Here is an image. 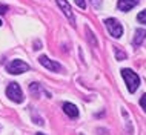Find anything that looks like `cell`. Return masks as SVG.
Returning <instances> with one entry per match:
<instances>
[{"mask_svg":"<svg viewBox=\"0 0 146 135\" xmlns=\"http://www.w3.org/2000/svg\"><path fill=\"white\" fill-rule=\"evenodd\" d=\"M121 75H123L125 81H126V86H128V91L129 92H135L140 86V78L134 71L131 69H121Z\"/></svg>","mask_w":146,"mask_h":135,"instance_id":"1","label":"cell"},{"mask_svg":"<svg viewBox=\"0 0 146 135\" xmlns=\"http://www.w3.org/2000/svg\"><path fill=\"white\" fill-rule=\"evenodd\" d=\"M6 97L9 98L11 101H14V103H22L23 100H25L23 92H22V88L19 86V83H9V85H8Z\"/></svg>","mask_w":146,"mask_h":135,"instance_id":"2","label":"cell"},{"mask_svg":"<svg viewBox=\"0 0 146 135\" xmlns=\"http://www.w3.org/2000/svg\"><path fill=\"white\" fill-rule=\"evenodd\" d=\"M28 69H29V65L25 63L23 60H13V62H9L6 65V71L9 74H13V75L23 74V72H26Z\"/></svg>","mask_w":146,"mask_h":135,"instance_id":"3","label":"cell"},{"mask_svg":"<svg viewBox=\"0 0 146 135\" xmlns=\"http://www.w3.org/2000/svg\"><path fill=\"white\" fill-rule=\"evenodd\" d=\"M105 25L108 28V32L111 34L114 38H118V37L123 35V26H121V23L118 20H115V19H106Z\"/></svg>","mask_w":146,"mask_h":135,"instance_id":"4","label":"cell"},{"mask_svg":"<svg viewBox=\"0 0 146 135\" xmlns=\"http://www.w3.org/2000/svg\"><path fill=\"white\" fill-rule=\"evenodd\" d=\"M38 62H40V65H42V66H45L46 69L52 71V72H57V71H60V69H62V66L58 65L57 62L51 60V58H48L46 55H42V57L38 58Z\"/></svg>","mask_w":146,"mask_h":135,"instance_id":"5","label":"cell"},{"mask_svg":"<svg viewBox=\"0 0 146 135\" xmlns=\"http://www.w3.org/2000/svg\"><path fill=\"white\" fill-rule=\"evenodd\" d=\"M57 3H58V6H60V9L63 11V14L66 15V19L74 25V23H76V19H74V14H72V9H71L69 3L66 2V0H57Z\"/></svg>","mask_w":146,"mask_h":135,"instance_id":"6","label":"cell"},{"mask_svg":"<svg viewBox=\"0 0 146 135\" xmlns=\"http://www.w3.org/2000/svg\"><path fill=\"white\" fill-rule=\"evenodd\" d=\"M139 3V0H118L117 2V6L120 11H123V13H128L129 9H132L134 6Z\"/></svg>","mask_w":146,"mask_h":135,"instance_id":"7","label":"cell"},{"mask_svg":"<svg viewBox=\"0 0 146 135\" xmlns=\"http://www.w3.org/2000/svg\"><path fill=\"white\" fill-rule=\"evenodd\" d=\"M63 111H65V114L71 118L78 117V109H77L76 105H72V103H65V105H63Z\"/></svg>","mask_w":146,"mask_h":135,"instance_id":"8","label":"cell"},{"mask_svg":"<svg viewBox=\"0 0 146 135\" xmlns=\"http://www.w3.org/2000/svg\"><path fill=\"white\" fill-rule=\"evenodd\" d=\"M145 38H146V31L145 29H137L135 31V35H134V45L140 46L141 43L145 42Z\"/></svg>","mask_w":146,"mask_h":135,"instance_id":"9","label":"cell"},{"mask_svg":"<svg viewBox=\"0 0 146 135\" xmlns=\"http://www.w3.org/2000/svg\"><path fill=\"white\" fill-rule=\"evenodd\" d=\"M115 58L117 60H125L126 58V52L121 49H118V48H115Z\"/></svg>","mask_w":146,"mask_h":135,"instance_id":"10","label":"cell"},{"mask_svg":"<svg viewBox=\"0 0 146 135\" xmlns=\"http://www.w3.org/2000/svg\"><path fill=\"white\" fill-rule=\"evenodd\" d=\"M29 91H31V94L38 95V91H40V85H38V83H33V85L29 86Z\"/></svg>","mask_w":146,"mask_h":135,"instance_id":"11","label":"cell"},{"mask_svg":"<svg viewBox=\"0 0 146 135\" xmlns=\"http://www.w3.org/2000/svg\"><path fill=\"white\" fill-rule=\"evenodd\" d=\"M137 20H139L140 23H145V25H146V9L141 11V13H139V15H137Z\"/></svg>","mask_w":146,"mask_h":135,"instance_id":"12","label":"cell"},{"mask_svg":"<svg viewBox=\"0 0 146 135\" xmlns=\"http://www.w3.org/2000/svg\"><path fill=\"white\" fill-rule=\"evenodd\" d=\"M140 106L145 109V112H146V94L141 95V98H140Z\"/></svg>","mask_w":146,"mask_h":135,"instance_id":"13","label":"cell"},{"mask_svg":"<svg viewBox=\"0 0 146 135\" xmlns=\"http://www.w3.org/2000/svg\"><path fill=\"white\" fill-rule=\"evenodd\" d=\"M76 5L78 8H82V9H85L86 8V0H76Z\"/></svg>","mask_w":146,"mask_h":135,"instance_id":"14","label":"cell"},{"mask_svg":"<svg viewBox=\"0 0 146 135\" xmlns=\"http://www.w3.org/2000/svg\"><path fill=\"white\" fill-rule=\"evenodd\" d=\"M86 31H88V37H89L91 43H92L94 46H97V40H94V38H92V32H91V29H89V28H86Z\"/></svg>","mask_w":146,"mask_h":135,"instance_id":"15","label":"cell"},{"mask_svg":"<svg viewBox=\"0 0 146 135\" xmlns=\"http://www.w3.org/2000/svg\"><path fill=\"white\" fill-rule=\"evenodd\" d=\"M8 11V6L6 5H0V14H5Z\"/></svg>","mask_w":146,"mask_h":135,"instance_id":"16","label":"cell"},{"mask_svg":"<svg viewBox=\"0 0 146 135\" xmlns=\"http://www.w3.org/2000/svg\"><path fill=\"white\" fill-rule=\"evenodd\" d=\"M37 135H43V134H40V132H38V134H37Z\"/></svg>","mask_w":146,"mask_h":135,"instance_id":"17","label":"cell"},{"mask_svg":"<svg viewBox=\"0 0 146 135\" xmlns=\"http://www.w3.org/2000/svg\"><path fill=\"white\" fill-rule=\"evenodd\" d=\"M0 26H2V20H0Z\"/></svg>","mask_w":146,"mask_h":135,"instance_id":"18","label":"cell"}]
</instances>
